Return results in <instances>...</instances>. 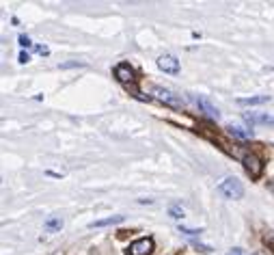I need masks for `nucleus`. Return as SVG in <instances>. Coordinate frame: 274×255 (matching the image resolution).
Segmentation results:
<instances>
[{
  "label": "nucleus",
  "mask_w": 274,
  "mask_h": 255,
  "mask_svg": "<svg viewBox=\"0 0 274 255\" xmlns=\"http://www.w3.org/2000/svg\"><path fill=\"white\" fill-rule=\"evenodd\" d=\"M192 102L199 106L201 113H205V117H210V119H220V111H218V108H216L205 96H192Z\"/></svg>",
  "instance_id": "3"
},
{
  "label": "nucleus",
  "mask_w": 274,
  "mask_h": 255,
  "mask_svg": "<svg viewBox=\"0 0 274 255\" xmlns=\"http://www.w3.org/2000/svg\"><path fill=\"white\" fill-rule=\"evenodd\" d=\"M35 50L41 54V56H48L50 54V50H48V46H35Z\"/></svg>",
  "instance_id": "16"
},
{
  "label": "nucleus",
  "mask_w": 274,
  "mask_h": 255,
  "mask_svg": "<svg viewBox=\"0 0 274 255\" xmlns=\"http://www.w3.org/2000/svg\"><path fill=\"white\" fill-rule=\"evenodd\" d=\"M123 221H125V216L117 214V216H108V218H99V221H93V223H89V227H91V229L110 227V225H119V223H123Z\"/></svg>",
  "instance_id": "10"
},
{
  "label": "nucleus",
  "mask_w": 274,
  "mask_h": 255,
  "mask_svg": "<svg viewBox=\"0 0 274 255\" xmlns=\"http://www.w3.org/2000/svg\"><path fill=\"white\" fill-rule=\"evenodd\" d=\"M31 61V56H28V52H20V63H28Z\"/></svg>",
  "instance_id": "18"
},
{
  "label": "nucleus",
  "mask_w": 274,
  "mask_h": 255,
  "mask_svg": "<svg viewBox=\"0 0 274 255\" xmlns=\"http://www.w3.org/2000/svg\"><path fill=\"white\" fill-rule=\"evenodd\" d=\"M240 106H259V104H265L270 102V96H253V98H240L235 100Z\"/></svg>",
  "instance_id": "11"
},
{
  "label": "nucleus",
  "mask_w": 274,
  "mask_h": 255,
  "mask_svg": "<svg viewBox=\"0 0 274 255\" xmlns=\"http://www.w3.org/2000/svg\"><path fill=\"white\" fill-rule=\"evenodd\" d=\"M268 238H270V242H274V234H270V236H268Z\"/></svg>",
  "instance_id": "20"
},
{
  "label": "nucleus",
  "mask_w": 274,
  "mask_h": 255,
  "mask_svg": "<svg viewBox=\"0 0 274 255\" xmlns=\"http://www.w3.org/2000/svg\"><path fill=\"white\" fill-rule=\"evenodd\" d=\"M151 96H154L158 102H162V104H167L171 108H184L186 102L182 96H177V93H173L171 89H164V87H151Z\"/></svg>",
  "instance_id": "1"
},
{
  "label": "nucleus",
  "mask_w": 274,
  "mask_h": 255,
  "mask_svg": "<svg viewBox=\"0 0 274 255\" xmlns=\"http://www.w3.org/2000/svg\"><path fill=\"white\" fill-rule=\"evenodd\" d=\"M253 255H263V253H253Z\"/></svg>",
  "instance_id": "21"
},
{
  "label": "nucleus",
  "mask_w": 274,
  "mask_h": 255,
  "mask_svg": "<svg viewBox=\"0 0 274 255\" xmlns=\"http://www.w3.org/2000/svg\"><path fill=\"white\" fill-rule=\"evenodd\" d=\"M154 246L156 244L151 238H141V240H136V242H132L127 246V255H151Z\"/></svg>",
  "instance_id": "4"
},
{
  "label": "nucleus",
  "mask_w": 274,
  "mask_h": 255,
  "mask_svg": "<svg viewBox=\"0 0 274 255\" xmlns=\"http://www.w3.org/2000/svg\"><path fill=\"white\" fill-rule=\"evenodd\" d=\"M218 193L225 197V199H242L244 197V186L237 178H225L218 184Z\"/></svg>",
  "instance_id": "2"
},
{
  "label": "nucleus",
  "mask_w": 274,
  "mask_h": 255,
  "mask_svg": "<svg viewBox=\"0 0 274 255\" xmlns=\"http://www.w3.org/2000/svg\"><path fill=\"white\" fill-rule=\"evenodd\" d=\"M158 67H160L164 74H177L179 61H177V56H173V54H162V56H158Z\"/></svg>",
  "instance_id": "5"
},
{
  "label": "nucleus",
  "mask_w": 274,
  "mask_h": 255,
  "mask_svg": "<svg viewBox=\"0 0 274 255\" xmlns=\"http://www.w3.org/2000/svg\"><path fill=\"white\" fill-rule=\"evenodd\" d=\"M268 186H270V191H272V193H274V180H272V182H270V184H268Z\"/></svg>",
  "instance_id": "19"
},
{
  "label": "nucleus",
  "mask_w": 274,
  "mask_h": 255,
  "mask_svg": "<svg viewBox=\"0 0 274 255\" xmlns=\"http://www.w3.org/2000/svg\"><path fill=\"white\" fill-rule=\"evenodd\" d=\"M43 229L48 234H54V231H61L63 229V218L61 216H50L46 223H43Z\"/></svg>",
  "instance_id": "12"
},
{
  "label": "nucleus",
  "mask_w": 274,
  "mask_h": 255,
  "mask_svg": "<svg viewBox=\"0 0 274 255\" xmlns=\"http://www.w3.org/2000/svg\"><path fill=\"white\" fill-rule=\"evenodd\" d=\"M18 41H20V46H22V48H35V43L31 41V37H28V35H20Z\"/></svg>",
  "instance_id": "15"
},
{
  "label": "nucleus",
  "mask_w": 274,
  "mask_h": 255,
  "mask_svg": "<svg viewBox=\"0 0 274 255\" xmlns=\"http://www.w3.org/2000/svg\"><path fill=\"white\" fill-rule=\"evenodd\" d=\"M179 234H184L186 238H192L197 240L201 236V229H190V227H179Z\"/></svg>",
  "instance_id": "14"
},
{
  "label": "nucleus",
  "mask_w": 274,
  "mask_h": 255,
  "mask_svg": "<svg viewBox=\"0 0 274 255\" xmlns=\"http://www.w3.org/2000/svg\"><path fill=\"white\" fill-rule=\"evenodd\" d=\"M242 164L246 166V171L250 173V178H259V176H261V171H263V166H261V162H259V158L253 156V154L244 156L242 158Z\"/></svg>",
  "instance_id": "7"
},
{
  "label": "nucleus",
  "mask_w": 274,
  "mask_h": 255,
  "mask_svg": "<svg viewBox=\"0 0 274 255\" xmlns=\"http://www.w3.org/2000/svg\"><path fill=\"white\" fill-rule=\"evenodd\" d=\"M227 255H246V251H244L242 246H235V249H231V251H229Z\"/></svg>",
  "instance_id": "17"
},
{
  "label": "nucleus",
  "mask_w": 274,
  "mask_h": 255,
  "mask_svg": "<svg viewBox=\"0 0 274 255\" xmlns=\"http://www.w3.org/2000/svg\"><path fill=\"white\" fill-rule=\"evenodd\" d=\"M114 76H117L119 82H123V84L134 82V71H132V67H129L127 63L117 65V67H114Z\"/></svg>",
  "instance_id": "9"
},
{
  "label": "nucleus",
  "mask_w": 274,
  "mask_h": 255,
  "mask_svg": "<svg viewBox=\"0 0 274 255\" xmlns=\"http://www.w3.org/2000/svg\"><path fill=\"white\" fill-rule=\"evenodd\" d=\"M169 214H171V218H175V221H179V218H184L186 216V210L179 206V203H173V206L169 208Z\"/></svg>",
  "instance_id": "13"
},
{
  "label": "nucleus",
  "mask_w": 274,
  "mask_h": 255,
  "mask_svg": "<svg viewBox=\"0 0 274 255\" xmlns=\"http://www.w3.org/2000/svg\"><path fill=\"white\" fill-rule=\"evenodd\" d=\"M227 132L235 136V138H242V141H250V138H255V132L244 126H237V123H231V126H227Z\"/></svg>",
  "instance_id": "8"
},
{
  "label": "nucleus",
  "mask_w": 274,
  "mask_h": 255,
  "mask_svg": "<svg viewBox=\"0 0 274 255\" xmlns=\"http://www.w3.org/2000/svg\"><path fill=\"white\" fill-rule=\"evenodd\" d=\"M244 121L250 123V126H257V123H263V126H274V117L268 113H244Z\"/></svg>",
  "instance_id": "6"
}]
</instances>
